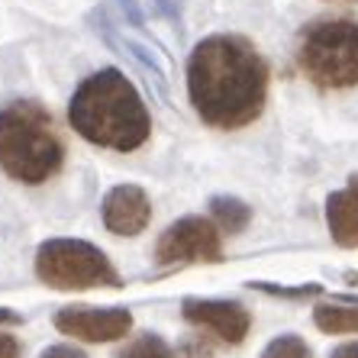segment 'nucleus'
I'll use <instances>...</instances> for the list:
<instances>
[{
  "label": "nucleus",
  "instance_id": "f257e3e1",
  "mask_svg": "<svg viewBox=\"0 0 358 358\" xmlns=\"http://www.w3.org/2000/svg\"><path fill=\"white\" fill-rule=\"evenodd\" d=\"M187 94L207 126L242 129L265 110L268 62L245 36H207L187 59Z\"/></svg>",
  "mask_w": 358,
  "mask_h": 358
},
{
  "label": "nucleus",
  "instance_id": "f03ea898",
  "mask_svg": "<svg viewBox=\"0 0 358 358\" xmlns=\"http://www.w3.org/2000/svg\"><path fill=\"white\" fill-rule=\"evenodd\" d=\"M68 123L78 136L113 152H133L152 133V117L139 91L117 68H103L78 84L68 103Z\"/></svg>",
  "mask_w": 358,
  "mask_h": 358
},
{
  "label": "nucleus",
  "instance_id": "7ed1b4c3",
  "mask_svg": "<svg viewBox=\"0 0 358 358\" xmlns=\"http://www.w3.org/2000/svg\"><path fill=\"white\" fill-rule=\"evenodd\" d=\"M65 165V142L52 113L36 100L0 107V168L23 184H45Z\"/></svg>",
  "mask_w": 358,
  "mask_h": 358
},
{
  "label": "nucleus",
  "instance_id": "20e7f679",
  "mask_svg": "<svg viewBox=\"0 0 358 358\" xmlns=\"http://www.w3.org/2000/svg\"><path fill=\"white\" fill-rule=\"evenodd\" d=\"M300 71L326 91L358 84V23L349 17H320L300 29Z\"/></svg>",
  "mask_w": 358,
  "mask_h": 358
},
{
  "label": "nucleus",
  "instance_id": "39448f33",
  "mask_svg": "<svg viewBox=\"0 0 358 358\" xmlns=\"http://www.w3.org/2000/svg\"><path fill=\"white\" fill-rule=\"evenodd\" d=\"M36 278L55 291L123 287V278L97 245L84 239H49L36 252Z\"/></svg>",
  "mask_w": 358,
  "mask_h": 358
},
{
  "label": "nucleus",
  "instance_id": "423d86ee",
  "mask_svg": "<svg viewBox=\"0 0 358 358\" xmlns=\"http://www.w3.org/2000/svg\"><path fill=\"white\" fill-rule=\"evenodd\" d=\"M223 259V239L220 226L203 217H184L171 223L159 236L155 262L165 268L187 265V262H220Z\"/></svg>",
  "mask_w": 358,
  "mask_h": 358
},
{
  "label": "nucleus",
  "instance_id": "0eeeda50",
  "mask_svg": "<svg viewBox=\"0 0 358 358\" xmlns=\"http://www.w3.org/2000/svg\"><path fill=\"white\" fill-rule=\"evenodd\" d=\"M55 329L78 342H117L133 329V313L123 307H65L55 313Z\"/></svg>",
  "mask_w": 358,
  "mask_h": 358
},
{
  "label": "nucleus",
  "instance_id": "6e6552de",
  "mask_svg": "<svg viewBox=\"0 0 358 358\" xmlns=\"http://www.w3.org/2000/svg\"><path fill=\"white\" fill-rule=\"evenodd\" d=\"M184 320L200 329H207L210 336H217L226 345H239L252 329L249 310L236 303V300H184L181 307Z\"/></svg>",
  "mask_w": 358,
  "mask_h": 358
},
{
  "label": "nucleus",
  "instance_id": "1a4fd4ad",
  "mask_svg": "<svg viewBox=\"0 0 358 358\" xmlns=\"http://www.w3.org/2000/svg\"><path fill=\"white\" fill-rule=\"evenodd\" d=\"M152 220V203L142 187L120 184L103 197V226L113 236H139Z\"/></svg>",
  "mask_w": 358,
  "mask_h": 358
},
{
  "label": "nucleus",
  "instance_id": "9d476101",
  "mask_svg": "<svg viewBox=\"0 0 358 358\" xmlns=\"http://www.w3.org/2000/svg\"><path fill=\"white\" fill-rule=\"evenodd\" d=\"M326 223L342 249H358V178L326 197Z\"/></svg>",
  "mask_w": 358,
  "mask_h": 358
},
{
  "label": "nucleus",
  "instance_id": "9b49d317",
  "mask_svg": "<svg viewBox=\"0 0 358 358\" xmlns=\"http://www.w3.org/2000/svg\"><path fill=\"white\" fill-rule=\"evenodd\" d=\"M313 323L320 333L329 336H349L358 333V307H339V303H320L313 310Z\"/></svg>",
  "mask_w": 358,
  "mask_h": 358
},
{
  "label": "nucleus",
  "instance_id": "f8f14e48",
  "mask_svg": "<svg viewBox=\"0 0 358 358\" xmlns=\"http://www.w3.org/2000/svg\"><path fill=\"white\" fill-rule=\"evenodd\" d=\"M210 213H213V223L220 226V233H242L245 226H249V207L236 197H213L210 203Z\"/></svg>",
  "mask_w": 358,
  "mask_h": 358
},
{
  "label": "nucleus",
  "instance_id": "ddd939ff",
  "mask_svg": "<svg viewBox=\"0 0 358 358\" xmlns=\"http://www.w3.org/2000/svg\"><path fill=\"white\" fill-rule=\"evenodd\" d=\"M117 358H175L171 345L155 333H142L133 342H126L123 349L117 352Z\"/></svg>",
  "mask_w": 358,
  "mask_h": 358
},
{
  "label": "nucleus",
  "instance_id": "4468645a",
  "mask_svg": "<svg viewBox=\"0 0 358 358\" xmlns=\"http://www.w3.org/2000/svg\"><path fill=\"white\" fill-rule=\"evenodd\" d=\"M262 358H313L310 355V345L300 336H278L265 345Z\"/></svg>",
  "mask_w": 358,
  "mask_h": 358
},
{
  "label": "nucleus",
  "instance_id": "2eb2a0df",
  "mask_svg": "<svg viewBox=\"0 0 358 358\" xmlns=\"http://www.w3.org/2000/svg\"><path fill=\"white\" fill-rule=\"evenodd\" d=\"M0 358H23V345L17 336L0 333Z\"/></svg>",
  "mask_w": 358,
  "mask_h": 358
},
{
  "label": "nucleus",
  "instance_id": "dca6fc26",
  "mask_svg": "<svg viewBox=\"0 0 358 358\" xmlns=\"http://www.w3.org/2000/svg\"><path fill=\"white\" fill-rule=\"evenodd\" d=\"M39 358H87V355L81 349H75V345H49Z\"/></svg>",
  "mask_w": 358,
  "mask_h": 358
},
{
  "label": "nucleus",
  "instance_id": "f3484780",
  "mask_svg": "<svg viewBox=\"0 0 358 358\" xmlns=\"http://www.w3.org/2000/svg\"><path fill=\"white\" fill-rule=\"evenodd\" d=\"M329 358H358V342H345V345H339Z\"/></svg>",
  "mask_w": 358,
  "mask_h": 358
},
{
  "label": "nucleus",
  "instance_id": "a211bd4d",
  "mask_svg": "<svg viewBox=\"0 0 358 358\" xmlns=\"http://www.w3.org/2000/svg\"><path fill=\"white\" fill-rule=\"evenodd\" d=\"M0 323H20V313H13V310H0Z\"/></svg>",
  "mask_w": 358,
  "mask_h": 358
}]
</instances>
